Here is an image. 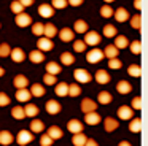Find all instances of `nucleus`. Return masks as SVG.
<instances>
[{"instance_id":"f257e3e1","label":"nucleus","mask_w":148,"mask_h":146,"mask_svg":"<svg viewBox=\"0 0 148 146\" xmlns=\"http://www.w3.org/2000/svg\"><path fill=\"white\" fill-rule=\"evenodd\" d=\"M32 140H34V133L29 132V130H19L18 135H16V143H18V145H21V146L29 145Z\"/></svg>"},{"instance_id":"f03ea898","label":"nucleus","mask_w":148,"mask_h":146,"mask_svg":"<svg viewBox=\"0 0 148 146\" xmlns=\"http://www.w3.org/2000/svg\"><path fill=\"white\" fill-rule=\"evenodd\" d=\"M102 59H103V53H102V49L92 48L91 51H88V53H86V60H88L89 63H97V62H100Z\"/></svg>"},{"instance_id":"7ed1b4c3","label":"nucleus","mask_w":148,"mask_h":146,"mask_svg":"<svg viewBox=\"0 0 148 146\" xmlns=\"http://www.w3.org/2000/svg\"><path fill=\"white\" fill-rule=\"evenodd\" d=\"M73 78L77 79V83H89L91 79H92V76H91V73L88 72V70L77 68L73 72Z\"/></svg>"},{"instance_id":"20e7f679","label":"nucleus","mask_w":148,"mask_h":146,"mask_svg":"<svg viewBox=\"0 0 148 146\" xmlns=\"http://www.w3.org/2000/svg\"><path fill=\"white\" fill-rule=\"evenodd\" d=\"M100 40H102V37H100L96 30H91V32H86L83 41L86 43V46H88V44H89V46H96V44L100 43Z\"/></svg>"},{"instance_id":"39448f33","label":"nucleus","mask_w":148,"mask_h":146,"mask_svg":"<svg viewBox=\"0 0 148 146\" xmlns=\"http://www.w3.org/2000/svg\"><path fill=\"white\" fill-rule=\"evenodd\" d=\"M37 48H38V51H42V53H46V51H51L53 48H54V44H53V41L49 40V38L40 37L38 40H37Z\"/></svg>"},{"instance_id":"423d86ee","label":"nucleus","mask_w":148,"mask_h":146,"mask_svg":"<svg viewBox=\"0 0 148 146\" xmlns=\"http://www.w3.org/2000/svg\"><path fill=\"white\" fill-rule=\"evenodd\" d=\"M116 113H118V117H119V119H123V121H129V119H132V116H134V111H132V108L127 106V105H123V106H119Z\"/></svg>"},{"instance_id":"0eeeda50","label":"nucleus","mask_w":148,"mask_h":146,"mask_svg":"<svg viewBox=\"0 0 148 146\" xmlns=\"http://www.w3.org/2000/svg\"><path fill=\"white\" fill-rule=\"evenodd\" d=\"M80 108H81V111L86 114V113H91V111H96L97 110V103L92 100V98H83Z\"/></svg>"},{"instance_id":"6e6552de","label":"nucleus","mask_w":148,"mask_h":146,"mask_svg":"<svg viewBox=\"0 0 148 146\" xmlns=\"http://www.w3.org/2000/svg\"><path fill=\"white\" fill-rule=\"evenodd\" d=\"M100 121H102V117H100V114L97 111H91V113L84 114V122L89 124V126H97Z\"/></svg>"},{"instance_id":"1a4fd4ad","label":"nucleus","mask_w":148,"mask_h":146,"mask_svg":"<svg viewBox=\"0 0 148 146\" xmlns=\"http://www.w3.org/2000/svg\"><path fill=\"white\" fill-rule=\"evenodd\" d=\"M83 124H81V121H78V119H70L67 122V130L69 132H72V133H80V132H83Z\"/></svg>"},{"instance_id":"9d476101","label":"nucleus","mask_w":148,"mask_h":146,"mask_svg":"<svg viewBox=\"0 0 148 146\" xmlns=\"http://www.w3.org/2000/svg\"><path fill=\"white\" fill-rule=\"evenodd\" d=\"M10 57H11V60H13V62L21 63L24 59H26V53H24L21 48H13V49H11V53H10Z\"/></svg>"},{"instance_id":"9b49d317","label":"nucleus","mask_w":148,"mask_h":146,"mask_svg":"<svg viewBox=\"0 0 148 146\" xmlns=\"http://www.w3.org/2000/svg\"><path fill=\"white\" fill-rule=\"evenodd\" d=\"M14 22H16V25H19V27H27V25L32 22V18H30L27 13H21V14H16Z\"/></svg>"},{"instance_id":"f8f14e48","label":"nucleus","mask_w":148,"mask_h":146,"mask_svg":"<svg viewBox=\"0 0 148 146\" xmlns=\"http://www.w3.org/2000/svg\"><path fill=\"white\" fill-rule=\"evenodd\" d=\"M58 35L62 41H65V43H67V41H72L75 38V32L72 30V29H67V27L61 29V30L58 32Z\"/></svg>"},{"instance_id":"ddd939ff","label":"nucleus","mask_w":148,"mask_h":146,"mask_svg":"<svg viewBox=\"0 0 148 146\" xmlns=\"http://www.w3.org/2000/svg\"><path fill=\"white\" fill-rule=\"evenodd\" d=\"M110 79H112L110 73L105 72L103 68H100L96 72V81L99 83V84H107V83H110Z\"/></svg>"},{"instance_id":"4468645a","label":"nucleus","mask_w":148,"mask_h":146,"mask_svg":"<svg viewBox=\"0 0 148 146\" xmlns=\"http://www.w3.org/2000/svg\"><path fill=\"white\" fill-rule=\"evenodd\" d=\"M38 14L42 16V18H51V16L54 14V8H53L51 5H48V3H42V5L38 6Z\"/></svg>"},{"instance_id":"2eb2a0df","label":"nucleus","mask_w":148,"mask_h":146,"mask_svg":"<svg viewBox=\"0 0 148 146\" xmlns=\"http://www.w3.org/2000/svg\"><path fill=\"white\" fill-rule=\"evenodd\" d=\"M113 16H115L116 22H126L129 19V13L126 8H118V10H113Z\"/></svg>"},{"instance_id":"dca6fc26","label":"nucleus","mask_w":148,"mask_h":146,"mask_svg":"<svg viewBox=\"0 0 148 146\" xmlns=\"http://www.w3.org/2000/svg\"><path fill=\"white\" fill-rule=\"evenodd\" d=\"M116 91H118V94L126 95L132 91V86H131V83H127L126 79H121V81H118V84H116Z\"/></svg>"},{"instance_id":"f3484780","label":"nucleus","mask_w":148,"mask_h":146,"mask_svg":"<svg viewBox=\"0 0 148 146\" xmlns=\"http://www.w3.org/2000/svg\"><path fill=\"white\" fill-rule=\"evenodd\" d=\"M30 98H32V94H30V91L27 87L18 89L16 91V100L18 102H29Z\"/></svg>"},{"instance_id":"a211bd4d","label":"nucleus","mask_w":148,"mask_h":146,"mask_svg":"<svg viewBox=\"0 0 148 146\" xmlns=\"http://www.w3.org/2000/svg\"><path fill=\"white\" fill-rule=\"evenodd\" d=\"M118 127H119V124L115 117H105V121H103V129H105V132H113Z\"/></svg>"},{"instance_id":"6ab92c4d","label":"nucleus","mask_w":148,"mask_h":146,"mask_svg":"<svg viewBox=\"0 0 148 146\" xmlns=\"http://www.w3.org/2000/svg\"><path fill=\"white\" fill-rule=\"evenodd\" d=\"M29 60L34 62V63H42L43 60H45V54H43L42 51H38V49H34V51L29 53Z\"/></svg>"},{"instance_id":"aec40b11","label":"nucleus","mask_w":148,"mask_h":146,"mask_svg":"<svg viewBox=\"0 0 148 146\" xmlns=\"http://www.w3.org/2000/svg\"><path fill=\"white\" fill-rule=\"evenodd\" d=\"M54 92H56V95H59V97H65V95L69 94V84L67 83H56L54 84Z\"/></svg>"},{"instance_id":"412c9836","label":"nucleus","mask_w":148,"mask_h":146,"mask_svg":"<svg viewBox=\"0 0 148 146\" xmlns=\"http://www.w3.org/2000/svg\"><path fill=\"white\" fill-rule=\"evenodd\" d=\"M46 111L49 114H58L61 111V103L58 100H48L46 102Z\"/></svg>"},{"instance_id":"4be33fe9","label":"nucleus","mask_w":148,"mask_h":146,"mask_svg":"<svg viewBox=\"0 0 148 146\" xmlns=\"http://www.w3.org/2000/svg\"><path fill=\"white\" fill-rule=\"evenodd\" d=\"M13 140H14V136L11 135V132H8V130H2L0 132V145H3V146L11 145Z\"/></svg>"},{"instance_id":"5701e85b","label":"nucleus","mask_w":148,"mask_h":146,"mask_svg":"<svg viewBox=\"0 0 148 146\" xmlns=\"http://www.w3.org/2000/svg\"><path fill=\"white\" fill-rule=\"evenodd\" d=\"M45 130V122L40 119H34L30 122V132L32 133H42Z\"/></svg>"},{"instance_id":"b1692460","label":"nucleus","mask_w":148,"mask_h":146,"mask_svg":"<svg viewBox=\"0 0 148 146\" xmlns=\"http://www.w3.org/2000/svg\"><path fill=\"white\" fill-rule=\"evenodd\" d=\"M102 53H103V57H107V59H113V57H118L119 49L115 48L113 44H108V46H105V49H103Z\"/></svg>"},{"instance_id":"393cba45","label":"nucleus","mask_w":148,"mask_h":146,"mask_svg":"<svg viewBox=\"0 0 148 146\" xmlns=\"http://www.w3.org/2000/svg\"><path fill=\"white\" fill-rule=\"evenodd\" d=\"M73 32H77V33H86V32H88V22L83 21V19H78V21H75V24H73Z\"/></svg>"},{"instance_id":"a878e982","label":"nucleus","mask_w":148,"mask_h":146,"mask_svg":"<svg viewBox=\"0 0 148 146\" xmlns=\"http://www.w3.org/2000/svg\"><path fill=\"white\" fill-rule=\"evenodd\" d=\"M113 46L118 48V49L127 48V46H129V40L124 37V35H116V37H115V43H113Z\"/></svg>"},{"instance_id":"bb28decb","label":"nucleus","mask_w":148,"mask_h":146,"mask_svg":"<svg viewBox=\"0 0 148 146\" xmlns=\"http://www.w3.org/2000/svg\"><path fill=\"white\" fill-rule=\"evenodd\" d=\"M13 84L16 89H24L27 84H29V81H27V78L24 75H16L13 79Z\"/></svg>"},{"instance_id":"cd10ccee","label":"nucleus","mask_w":148,"mask_h":146,"mask_svg":"<svg viewBox=\"0 0 148 146\" xmlns=\"http://www.w3.org/2000/svg\"><path fill=\"white\" fill-rule=\"evenodd\" d=\"M45 92H46V89L43 87L42 84H38V83L32 84V87H30V94H32V97H43Z\"/></svg>"},{"instance_id":"c85d7f7f","label":"nucleus","mask_w":148,"mask_h":146,"mask_svg":"<svg viewBox=\"0 0 148 146\" xmlns=\"http://www.w3.org/2000/svg\"><path fill=\"white\" fill-rule=\"evenodd\" d=\"M86 140H88V136L84 135L83 132H80V133H73V136H72V143H73L75 146H84Z\"/></svg>"},{"instance_id":"c756f323","label":"nucleus","mask_w":148,"mask_h":146,"mask_svg":"<svg viewBox=\"0 0 148 146\" xmlns=\"http://www.w3.org/2000/svg\"><path fill=\"white\" fill-rule=\"evenodd\" d=\"M54 35H58V29L54 27V24H45V30H43V37H46V38H49L51 40Z\"/></svg>"},{"instance_id":"7c9ffc66","label":"nucleus","mask_w":148,"mask_h":146,"mask_svg":"<svg viewBox=\"0 0 148 146\" xmlns=\"http://www.w3.org/2000/svg\"><path fill=\"white\" fill-rule=\"evenodd\" d=\"M97 102H99L100 105H108L112 103V94L107 91H102L99 92V95H97Z\"/></svg>"},{"instance_id":"2f4dec72","label":"nucleus","mask_w":148,"mask_h":146,"mask_svg":"<svg viewBox=\"0 0 148 146\" xmlns=\"http://www.w3.org/2000/svg\"><path fill=\"white\" fill-rule=\"evenodd\" d=\"M129 130L132 133H138L142 130V119L140 117H134L131 119V124H129Z\"/></svg>"},{"instance_id":"473e14b6","label":"nucleus","mask_w":148,"mask_h":146,"mask_svg":"<svg viewBox=\"0 0 148 146\" xmlns=\"http://www.w3.org/2000/svg\"><path fill=\"white\" fill-rule=\"evenodd\" d=\"M61 65L59 63H56V62H48L46 63V73H49V75H59L61 73Z\"/></svg>"},{"instance_id":"72a5a7b5","label":"nucleus","mask_w":148,"mask_h":146,"mask_svg":"<svg viewBox=\"0 0 148 146\" xmlns=\"http://www.w3.org/2000/svg\"><path fill=\"white\" fill-rule=\"evenodd\" d=\"M24 113H26V116L29 117H35L37 114H38V106L34 103H27L26 106H24Z\"/></svg>"},{"instance_id":"f704fd0d","label":"nucleus","mask_w":148,"mask_h":146,"mask_svg":"<svg viewBox=\"0 0 148 146\" xmlns=\"http://www.w3.org/2000/svg\"><path fill=\"white\" fill-rule=\"evenodd\" d=\"M48 133L49 136H51L53 140H59V138H62V130H61V127H58V126H51L48 129Z\"/></svg>"},{"instance_id":"c9c22d12","label":"nucleus","mask_w":148,"mask_h":146,"mask_svg":"<svg viewBox=\"0 0 148 146\" xmlns=\"http://www.w3.org/2000/svg\"><path fill=\"white\" fill-rule=\"evenodd\" d=\"M127 75L134 76V78H138V76L142 75L140 65H137V63H132V65H129V67H127Z\"/></svg>"},{"instance_id":"e433bc0d","label":"nucleus","mask_w":148,"mask_h":146,"mask_svg":"<svg viewBox=\"0 0 148 146\" xmlns=\"http://www.w3.org/2000/svg\"><path fill=\"white\" fill-rule=\"evenodd\" d=\"M81 94V87L78 83H75V84H69V94L70 97H78V95Z\"/></svg>"},{"instance_id":"4c0bfd02","label":"nucleus","mask_w":148,"mask_h":146,"mask_svg":"<svg viewBox=\"0 0 148 146\" xmlns=\"http://www.w3.org/2000/svg\"><path fill=\"white\" fill-rule=\"evenodd\" d=\"M43 30H45V24H42V22H35V24H32V33L37 35V37H43Z\"/></svg>"},{"instance_id":"58836bf2","label":"nucleus","mask_w":148,"mask_h":146,"mask_svg":"<svg viewBox=\"0 0 148 146\" xmlns=\"http://www.w3.org/2000/svg\"><path fill=\"white\" fill-rule=\"evenodd\" d=\"M61 62L64 63V65H72V63L75 62V57L72 53H62L61 54Z\"/></svg>"},{"instance_id":"ea45409f","label":"nucleus","mask_w":148,"mask_h":146,"mask_svg":"<svg viewBox=\"0 0 148 146\" xmlns=\"http://www.w3.org/2000/svg\"><path fill=\"white\" fill-rule=\"evenodd\" d=\"M103 35H105L107 38H113V37H116V29H115V25H112V24L103 25Z\"/></svg>"},{"instance_id":"a19ab883","label":"nucleus","mask_w":148,"mask_h":146,"mask_svg":"<svg viewBox=\"0 0 148 146\" xmlns=\"http://www.w3.org/2000/svg\"><path fill=\"white\" fill-rule=\"evenodd\" d=\"M11 116H13L14 119H24V117H26L24 108L23 106H14L13 110H11Z\"/></svg>"},{"instance_id":"79ce46f5","label":"nucleus","mask_w":148,"mask_h":146,"mask_svg":"<svg viewBox=\"0 0 148 146\" xmlns=\"http://www.w3.org/2000/svg\"><path fill=\"white\" fill-rule=\"evenodd\" d=\"M10 10L14 13V14H21V13H24V6L21 5V3L18 2V0H13V2H11Z\"/></svg>"},{"instance_id":"37998d69","label":"nucleus","mask_w":148,"mask_h":146,"mask_svg":"<svg viewBox=\"0 0 148 146\" xmlns=\"http://www.w3.org/2000/svg\"><path fill=\"white\" fill-rule=\"evenodd\" d=\"M131 27H132V29H137V30L142 27V16L138 14V13L131 18Z\"/></svg>"},{"instance_id":"c03bdc74","label":"nucleus","mask_w":148,"mask_h":146,"mask_svg":"<svg viewBox=\"0 0 148 146\" xmlns=\"http://www.w3.org/2000/svg\"><path fill=\"white\" fill-rule=\"evenodd\" d=\"M73 51L75 53H84L86 51V43L83 40H75L73 41Z\"/></svg>"},{"instance_id":"a18cd8bd","label":"nucleus","mask_w":148,"mask_h":146,"mask_svg":"<svg viewBox=\"0 0 148 146\" xmlns=\"http://www.w3.org/2000/svg\"><path fill=\"white\" fill-rule=\"evenodd\" d=\"M100 16H102V18H112L113 16V8L110 5H103L102 8H100Z\"/></svg>"},{"instance_id":"49530a36","label":"nucleus","mask_w":148,"mask_h":146,"mask_svg":"<svg viewBox=\"0 0 148 146\" xmlns=\"http://www.w3.org/2000/svg\"><path fill=\"white\" fill-rule=\"evenodd\" d=\"M108 67L112 70H119L123 67V62L118 59V57H113V59H108Z\"/></svg>"},{"instance_id":"de8ad7c7","label":"nucleus","mask_w":148,"mask_h":146,"mask_svg":"<svg viewBox=\"0 0 148 146\" xmlns=\"http://www.w3.org/2000/svg\"><path fill=\"white\" fill-rule=\"evenodd\" d=\"M131 53H134V54H140L142 53V43H140V40L131 41Z\"/></svg>"},{"instance_id":"09e8293b","label":"nucleus","mask_w":148,"mask_h":146,"mask_svg":"<svg viewBox=\"0 0 148 146\" xmlns=\"http://www.w3.org/2000/svg\"><path fill=\"white\" fill-rule=\"evenodd\" d=\"M43 83L48 86H54L56 83H58V78H56L54 75H49V73H46L45 76H43Z\"/></svg>"},{"instance_id":"8fccbe9b","label":"nucleus","mask_w":148,"mask_h":146,"mask_svg":"<svg viewBox=\"0 0 148 146\" xmlns=\"http://www.w3.org/2000/svg\"><path fill=\"white\" fill-rule=\"evenodd\" d=\"M10 53H11V48L8 46L7 43H2V44H0V57L10 56Z\"/></svg>"},{"instance_id":"3c124183","label":"nucleus","mask_w":148,"mask_h":146,"mask_svg":"<svg viewBox=\"0 0 148 146\" xmlns=\"http://www.w3.org/2000/svg\"><path fill=\"white\" fill-rule=\"evenodd\" d=\"M51 143H53V138L48 133H43V135L40 136V145L42 146H51Z\"/></svg>"},{"instance_id":"603ef678","label":"nucleus","mask_w":148,"mask_h":146,"mask_svg":"<svg viewBox=\"0 0 148 146\" xmlns=\"http://www.w3.org/2000/svg\"><path fill=\"white\" fill-rule=\"evenodd\" d=\"M142 106H143V105H142V97H134L132 98V103H131V108L132 110H142Z\"/></svg>"},{"instance_id":"864d4df0","label":"nucleus","mask_w":148,"mask_h":146,"mask_svg":"<svg viewBox=\"0 0 148 146\" xmlns=\"http://www.w3.org/2000/svg\"><path fill=\"white\" fill-rule=\"evenodd\" d=\"M51 6L54 10H61V8H65L67 6V0H53Z\"/></svg>"},{"instance_id":"5fc2aeb1","label":"nucleus","mask_w":148,"mask_h":146,"mask_svg":"<svg viewBox=\"0 0 148 146\" xmlns=\"http://www.w3.org/2000/svg\"><path fill=\"white\" fill-rule=\"evenodd\" d=\"M10 102H11V98L5 92H0V106H7V105H10Z\"/></svg>"},{"instance_id":"6e6d98bb","label":"nucleus","mask_w":148,"mask_h":146,"mask_svg":"<svg viewBox=\"0 0 148 146\" xmlns=\"http://www.w3.org/2000/svg\"><path fill=\"white\" fill-rule=\"evenodd\" d=\"M83 2H84V0H67V3H69V5H72V6H80Z\"/></svg>"},{"instance_id":"4d7b16f0","label":"nucleus","mask_w":148,"mask_h":146,"mask_svg":"<svg viewBox=\"0 0 148 146\" xmlns=\"http://www.w3.org/2000/svg\"><path fill=\"white\" fill-rule=\"evenodd\" d=\"M84 146H99V145H97V141H96V140L88 138V140H86V143H84Z\"/></svg>"},{"instance_id":"13d9d810","label":"nucleus","mask_w":148,"mask_h":146,"mask_svg":"<svg viewBox=\"0 0 148 146\" xmlns=\"http://www.w3.org/2000/svg\"><path fill=\"white\" fill-rule=\"evenodd\" d=\"M18 2H19L21 5H23L24 8H26V6H30V5H32V3H34V0H18Z\"/></svg>"},{"instance_id":"bf43d9fd","label":"nucleus","mask_w":148,"mask_h":146,"mask_svg":"<svg viewBox=\"0 0 148 146\" xmlns=\"http://www.w3.org/2000/svg\"><path fill=\"white\" fill-rule=\"evenodd\" d=\"M134 6H135V10H142V0H135Z\"/></svg>"},{"instance_id":"052dcab7","label":"nucleus","mask_w":148,"mask_h":146,"mask_svg":"<svg viewBox=\"0 0 148 146\" xmlns=\"http://www.w3.org/2000/svg\"><path fill=\"white\" fill-rule=\"evenodd\" d=\"M118 146H132V145H131V143H129V141H121V143H119Z\"/></svg>"},{"instance_id":"680f3d73","label":"nucleus","mask_w":148,"mask_h":146,"mask_svg":"<svg viewBox=\"0 0 148 146\" xmlns=\"http://www.w3.org/2000/svg\"><path fill=\"white\" fill-rule=\"evenodd\" d=\"M5 75V68L3 67H0V76H3Z\"/></svg>"},{"instance_id":"e2e57ef3","label":"nucleus","mask_w":148,"mask_h":146,"mask_svg":"<svg viewBox=\"0 0 148 146\" xmlns=\"http://www.w3.org/2000/svg\"><path fill=\"white\" fill-rule=\"evenodd\" d=\"M105 3H112V2H115V0H103Z\"/></svg>"}]
</instances>
